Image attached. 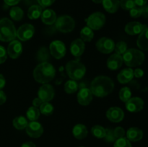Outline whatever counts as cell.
<instances>
[{
  "label": "cell",
  "instance_id": "1",
  "mask_svg": "<svg viewBox=\"0 0 148 147\" xmlns=\"http://www.w3.org/2000/svg\"><path fill=\"white\" fill-rule=\"evenodd\" d=\"M114 82L106 76H96L91 82L90 90L92 95L98 97H104L113 92Z\"/></svg>",
  "mask_w": 148,
  "mask_h": 147
},
{
  "label": "cell",
  "instance_id": "2",
  "mask_svg": "<svg viewBox=\"0 0 148 147\" xmlns=\"http://www.w3.org/2000/svg\"><path fill=\"white\" fill-rule=\"evenodd\" d=\"M55 68L51 63L46 61L39 63L33 71V77L35 80L43 84L50 82L55 77Z\"/></svg>",
  "mask_w": 148,
  "mask_h": 147
},
{
  "label": "cell",
  "instance_id": "3",
  "mask_svg": "<svg viewBox=\"0 0 148 147\" xmlns=\"http://www.w3.org/2000/svg\"><path fill=\"white\" fill-rule=\"evenodd\" d=\"M17 37V30L14 24L8 18L0 20V40L3 42H11Z\"/></svg>",
  "mask_w": 148,
  "mask_h": 147
},
{
  "label": "cell",
  "instance_id": "4",
  "mask_svg": "<svg viewBox=\"0 0 148 147\" xmlns=\"http://www.w3.org/2000/svg\"><path fill=\"white\" fill-rule=\"evenodd\" d=\"M123 61L129 67L140 66L145 61V54L141 50L136 48L127 49L122 55Z\"/></svg>",
  "mask_w": 148,
  "mask_h": 147
},
{
  "label": "cell",
  "instance_id": "5",
  "mask_svg": "<svg viewBox=\"0 0 148 147\" xmlns=\"http://www.w3.org/2000/svg\"><path fill=\"white\" fill-rule=\"evenodd\" d=\"M66 71L69 77L75 81L82 79L86 73V67L77 60L69 61L66 64Z\"/></svg>",
  "mask_w": 148,
  "mask_h": 147
},
{
  "label": "cell",
  "instance_id": "6",
  "mask_svg": "<svg viewBox=\"0 0 148 147\" xmlns=\"http://www.w3.org/2000/svg\"><path fill=\"white\" fill-rule=\"evenodd\" d=\"M55 27L62 33H71L75 27V21L71 16L62 15L56 19Z\"/></svg>",
  "mask_w": 148,
  "mask_h": 147
},
{
  "label": "cell",
  "instance_id": "7",
  "mask_svg": "<svg viewBox=\"0 0 148 147\" xmlns=\"http://www.w3.org/2000/svg\"><path fill=\"white\" fill-rule=\"evenodd\" d=\"M87 26L92 30H98L102 28L106 23V17L103 13L97 12L91 14L86 19Z\"/></svg>",
  "mask_w": 148,
  "mask_h": 147
},
{
  "label": "cell",
  "instance_id": "8",
  "mask_svg": "<svg viewBox=\"0 0 148 147\" xmlns=\"http://www.w3.org/2000/svg\"><path fill=\"white\" fill-rule=\"evenodd\" d=\"M95 46L99 52L104 54H108L114 50L115 43L110 37H103L97 41Z\"/></svg>",
  "mask_w": 148,
  "mask_h": 147
},
{
  "label": "cell",
  "instance_id": "9",
  "mask_svg": "<svg viewBox=\"0 0 148 147\" xmlns=\"http://www.w3.org/2000/svg\"><path fill=\"white\" fill-rule=\"evenodd\" d=\"M51 55L56 59H61L66 55V46L64 43L60 40H54L49 46Z\"/></svg>",
  "mask_w": 148,
  "mask_h": 147
},
{
  "label": "cell",
  "instance_id": "10",
  "mask_svg": "<svg viewBox=\"0 0 148 147\" xmlns=\"http://www.w3.org/2000/svg\"><path fill=\"white\" fill-rule=\"evenodd\" d=\"M55 91L53 86L49 84H43L38 89V97L40 98L43 102H49L52 100L54 97Z\"/></svg>",
  "mask_w": 148,
  "mask_h": 147
},
{
  "label": "cell",
  "instance_id": "11",
  "mask_svg": "<svg viewBox=\"0 0 148 147\" xmlns=\"http://www.w3.org/2000/svg\"><path fill=\"white\" fill-rule=\"evenodd\" d=\"M35 28L31 24H23L17 30V37L22 41H27L33 37Z\"/></svg>",
  "mask_w": 148,
  "mask_h": 147
},
{
  "label": "cell",
  "instance_id": "12",
  "mask_svg": "<svg viewBox=\"0 0 148 147\" xmlns=\"http://www.w3.org/2000/svg\"><path fill=\"white\" fill-rule=\"evenodd\" d=\"M26 133L30 137L38 138L42 135L43 133V128L40 122L37 121H30L25 128Z\"/></svg>",
  "mask_w": 148,
  "mask_h": 147
},
{
  "label": "cell",
  "instance_id": "13",
  "mask_svg": "<svg viewBox=\"0 0 148 147\" xmlns=\"http://www.w3.org/2000/svg\"><path fill=\"white\" fill-rule=\"evenodd\" d=\"M125 103L127 110L131 112H140L144 108V101L138 97H131Z\"/></svg>",
  "mask_w": 148,
  "mask_h": 147
},
{
  "label": "cell",
  "instance_id": "14",
  "mask_svg": "<svg viewBox=\"0 0 148 147\" xmlns=\"http://www.w3.org/2000/svg\"><path fill=\"white\" fill-rule=\"evenodd\" d=\"M106 118L113 122H119L124 118V112L119 107H111L107 110Z\"/></svg>",
  "mask_w": 148,
  "mask_h": 147
},
{
  "label": "cell",
  "instance_id": "15",
  "mask_svg": "<svg viewBox=\"0 0 148 147\" xmlns=\"http://www.w3.org/2000/svg\"><path fill=\"white\" fill-rule=\"evenodd\" d=\"M7 54L11 59H16L23 53V46L19 40H14L11 41L7 48Z\"/></svg>",
  "mask_w": 148,
  "mask_h": 147
},
{
  "label": "cell",
  "instance_id": "16",
  "mask_svg": "<svg viewBox=\"0 0 148 147\" xmlns=\"http://www.w3.org/2000/svg\"><path fill=\"white\" fill-rule=\"evenodd\" d=\"M92 95L90 89L88 88H82L79 89L77 93L78 103L83 106L88 105L92 100Z\"/></svg>",
  "mask_w": 148,
  "mask_h": 147
},
{
  "label": "cell",
  "instance_id": "17",
  "mask_svg": "<svg viewBox=\"0 0 148 147\" xmlns=\"http://www.w3.org/2000/svg\"><path fill=\"white\" fill-rule=\"evenodd\" d=\"M85 49V42L81 38H77L76 40H73L70 45L71 53L76 58L80 57L83 54Z\"/></svg>",
  "mask_w": 148,
  "mask_h": 147
},
{
  "label": "cell",
  "instance_id": "18",
  "mask_svg": "<svg viewBox=\"0 0 148 147\" xmlns=\"http://www.w3.org/2000/svg\"><path fill=\"white\" fill-rule=\"evenodd\" d=\"M145 27V24H143L139 22H130L126 24L124 30L128 35H136L140 34Z\"/></svg>",
  "mask_w": 148,
  "mask_h": 147
},
{
  "label": "cell",
  "instance_id": "19",
  "mask_svg": "<svg viewBox=\"0 0 148 147\" xmlns=\"http://www.w3.org/2000/svg\"><path fill=\"white\" fill-rule=\"evenodd\" d=\"M123 63V58L122 56L119 55L117 53L111 55L107 60V67L111 70H117L122 66Z\"/></svg>",
  "mask_w": 148,
  "mask_h": 147
},
{
  "label": "cell",
  "instance_id": "20",
  "mask_svg": "<svg viewBox=\"0 0 148 147\" xmlns=\"http://www.w3.org/2000/svg\"><path fill=\"white\" fill-rule=\"evenodd\" d=\"M134 78V70L132 68H126L121 70L117 76L118 82L121 84H127Z\"/></svg>",
  "mask_w": 148,
  "mask_h": 147
},
{
  "label": "cell",
  "instance_id": "21",
  "mask_svg": "<svg viewBox=\"0 0 148 147\" xmlns=\"http://www.w3.org/2000/svg\"><path fill=\"white\" fill-rule=\"evenodd\" d=\"M126 135H127V138L130 141L137 142L143 139V131L137 127H132L127 131Z\"/></svg>",
  "mask_w": 148,
  "mask_h": 147
},
{
  "label": "cell",
  "instance_id": "22",
  "mask_svg": "<svg viewBox=\"0 0 148 147\" xmlns=\"http://www.w3.org/2000/svg\"><path fill=\"white\" fill-rule=\"evenodd\" d=\"M40 18L45 24L51 25V24H54L57 17H56V14L53 10L46 9L44 11H43Z\"/></svg>",
  "mask_w": 148,
  "mask_h": 147
},
{
  "label": "cell",
  "instance_id": "23",
  "mask_svg": "<svg viewBox=\"0 0 148 147\" xmlns=\"http://www.w3.org/2000/svg\"><path fill=\"white\" fill-rule=\"evenodd\" d=\"M137 45L140 50H148V27L147 25L142 31V33L139 34Z\"/></svg>",
  "mask_w": 148,
  "mask_h": 147
},
{
  "label": "cell",
  "instance_id": "24",
  "mask_svg": "<svg viewBox=\"0 0 148 147\" xmlns=\"http://www.w3.org/2000/svg\"><path fill=\"white\" fill-rule=\"evenodd\" d=\"M88 131L87 127L83 124H77L72 129V134L78 140H82L86 138Z\"/></svg>",
  "mask_w": 148,
  "mask_h": 147
},
{
  "label": "cell",
  "instance_id": "25",
  "mask_svg": "<svg viewBox=\"0 0 148 147\" xmlns=\"http://www.w3.org/2000/svg\"><path fill=\"white\" fill-rule=\"evenodd\" d=\"M103 7L108 13L116 12L120 7V0H103Z\"/></svg>",
  "mask_w": 148,
  "mask_h": 147
},
{
  "label": "cell",
  "instance_id": "26",
  "mask_svg": "<svg viewBox=\"0 0 148 147\" xmlns=\"http://www.w3.org/2000/svg\"><path fill=\"white\" fill-rule=\"evenodd\" d=\"M43 8L40 6L34 4L29 7L27 10V17L30 20H36L41 16Z\"/></svg>",
  "mask_w": 148,
  "mask_h": 147
},
{
  "label": "cell",
  "instance_id": "27",
  "mask_svg": "<svg viewBox=\"0 0 148 147\" xmlns=\"http://www.w3.org/2000/svg\"><path fill=\"white\" fill-rule=\"evenodd\" d=\"M94 33L93 30L88 27V26L84 27L81 30L80 37L84 42H90L93 39Z\"/></svg>",
  "mask_w": 148,
  "mask_h": 147
},
{
  "label": "cell",
  "instance_id": "28",
  "mask_svg": "<svg viewBox=\"0 0 148 147\" xmlns=\"http://www.w3.org/2000/svg\"><path fill=\"white\" fill-rule=\"evenodd\" d=\"M13 126L17 130H23L27 127V118H25L23 116H18L16 117L14 120H13Z\"/></svg>",
  "mask_w": 148,
  "mask_h": 147
},
{
  "label": "cell",
  "instance_id": "29",
  "mask_svg": "<svg viewBox=\"0 0 148 147\" xmlns=\"http://www.w3.org/2000/svg\"><path fill=\"white\" fill-rule=\"evenodd\" d=\"M10 16L14 21H20L24 16V12L20 7H13L10 11Z\"/></svg>",
  "mask_w": 148,
  "mask_h": 147
},
{
  "label": "cell",
  "instance_id": "30",
  "mask_svg": "<svg viewBox=\"0 0 148 147\" xmlns=\"http://www.w3.org/2000/svg\"><path fill=\"white\" fill-rule=\"evenodd\" d=\"M40 114V110L34 106L30 107L26 112L27 119L30 121H36V120L38 119Z\"/></svg>",
  "mask_w": 148,
  "mask_h": 147
},
{
  "label": "cell",
  "instance_id": "31",
  "mask_svg": "<svg viewBox=\"0 0 148 147\" xmlns=\"http://www.w3.org/2000/svg\"><path fill=\"white\" fill-rule=\"evenodd\" d=\"M78 90V84L76 81H67L64 84V91L67 94H73Z\"/></svg>",
  "mask_w": 148,
  "mask_h": 147
},
{
  "label": "cell",
  "instance_id": "32",
  "mask_svg": "<svg viewBox=\"0 0 148 147\" xmlns=\"http://www.w3.org/2000/svg\"><path fill=\"white\" fill-rule=\"evenodd\" d=\"M91 133L97 138H103L106 133V128L100 125H95L91 128Z\"/></svg>",
  "mask_w": 148,
  "mask_h": 147
},
{
  "label": "cell",
  "instance_id": "33",
  "mask_svg": "<svg viewBox=\"0 0 148 147\" xmlns=\"http://www.w3.org/2000/svg\"><path fill=\"white\" fill-rule=\"evenodd\" d=\"M119 97L122 102H127L132 97L131 89L127 86L121 88L119 91Z\"/></svg>",
  "mask_w": 148,
  "mask_h": 147
},
{
  "label": "cell",
  "instance_id": "34",
  "mask_svg": "<svg viewBox=\"0 0 148 147\" xmlns=\"http://www.w3.org/2000/svg\"><path fill=\"white\" fill-rule=\"evenodd\" d=\"M40 112L44 115H51L53 112V107L49 102H43L40 106Z\"/></svg>",
  "mask_w": 148,
  "mask_h": 147
},
{
  "label": "cell",
  "instance_id": "35",
  "mask_svg": "<svg viewBox=\"0 0 148 147\" xmlns=\"http://www.w3.org/2000/svg\"><path fill=\"white\" fill-rule=\"evenodd\" d=\"M114 147H132V146L131 141H129L125 137H123L116 140Z\"/></svg>",
  "mask_w": 148,
  "mask_h": 147
},
{
  "label": "cell",
  "instance_id": "36",
  "mask_svg": "<svg viewBox=\"0 0 148 147\" xmlns=\"http://www.w3.org/2000/svg\"><path fill=\"white\" fill-rule=\"evenodd\" d=\"M127 50V45L125 42L120 41L118 42L116 44H115V47H114V50H115L116 53L119 55H123Z\"/></svg>",
  "mask_w": 148,
  "mask_h": 147
},
{
  "label": "cell",
  "instance_id": "37",
  "mask_svg": "<svg viewBox=\"0 0 148 147\" xmlns=\"http://www.w3.org/2000/svg\"><path fill=\"white\" fill-rule=\"evenodd\" d=\"M120 7L124 10L130 11L134 7H136L134 0H120Z\"/></svg>",
  "mask_w": 148,
  "mask_h": 147
},
{
  "label": "cell",
  "instance_id": "38",
  "mask_svg": "<svg viewBox=\"0 0 148 147\" xmlns=\"http://www.w3.org/2000/svg\"><path fill=\"white\" fill-rule=\"evenodd\" d=\"M103 138H105V141L108 143L115 142L116 138L114 134V130L111 128H106V133Z\"/></svg>",
  "mask_w": 148,
  "mask_h": 147
},
{
  "label": "cell",
  "instance_id": "39",
  "mask_svg": "<svg viewBox=\"0 0 148 147\" xmlns=\"http://www.w3.org/2000/svg\"><path fill=\"white\" fill-rule=\"evenodd\" d=\"M130 16L133 18H138L142 16V7H134L132 10H130Z\"/></svg>",
  "mask_w": 148,
  "mask_h": 147
},
{
  "label": "cell",
  "instance_id": "40",
  "mask_svg": "<svg viewBox=\"0 0 148 147\" xmlns=\"http://www.w3.org/2000/svg\"><path fill=\"white\" fill-rule=\"evenodd\" d=\"M114 131L116 139L120 138H123V137H124V135H125V131H124V129L122 127H116V128L114 130Z\"/></svg>",
  "mask_w": 148,
  "mask_h": 147
},
{
  "label": "cell",
  "instance_id": "41",
  "mask_svg": "<svg viewBox=\"0 0 148 147\" xmlns=\"http://www.w3.org/2000/svg\"><path fill=\"white\" fill-rule=\"evenodd\" d=\"M7 59V52L5 48L0 46V64L4 63Z\"/></svg>",
  "mask_w": 148,
  "mask_h": 147
},
{
  "label": "cell",
  "instance_id": "42",
  "mask_svg": "<svg viewBox=\"0 0 148 147\" xmlns=\"http://www.w3.org/2000/svg\"><path fill=\"white\" fill-rule=\"evenodd\" d=\"M55 1L56 0H37L39 6H40L42 8H46V7L52 5Z\"/></svg>",
  "mask_w": 148,
  "mask_h": 147
},
{
  "label": "cell",
  "instance_id": "43",
  "mask_svg": "<svg viewBox=\"0 0 148 147\" xmlns=\"http://www.w3.org/2000/svg\"><path fill=\"white\" fill-rule=\"evenodd\" d=\"M143 75H144V71L143 69H136L134 71V76H135L136 78H141L143 77Z\"/></svg>",
  "mask_w": 148,
  "mask_h": 147
},
{
  "label": "cell",
  "instance_id": "44",
  "mask_svg": "<svg viewBox=\"0 0 148 147\" xmlns=\"http://www.w3.org/2000/svg\"><path fill=\"white\" fill-rule=\"evenodd\" d=\"M6 100H7V96H6V94L1 89V90H0V105L5 103Z\"/></svg>",
  "mask_w": 148,
  "mask_h": 147
},
{
  "label": "cell",
  "instance_id": "45",
  "mask_svg": "<svg viewBox=\"0 0 148 147\" xmlns=\"http://www.w3.org/2000/svg\"><path fill=\"white\" fill-rule=\"evenodd\" d=\"M147 0H134V3L137 7H143L147 4Z\"/></svg>",
  "mask_w": 148,
  "mask_h": 147
},
{
  "label": "cell",
  "instance_id": "46",
  "mask_svg": "<svg viewBox=\"0 0 148 147\" xmlns=\"http://www.w3.org/2000/svg\"><path fill=\"white\" fill-rule=\"evenodd\" d=\"M142 16L145 18L148 19V5H145L142 7Z\"/></svg>",
  "mask_w": 148,
  "mask_h": 147
},
{
  "label": "cell",
  "instance_id": "47",
  "mask_svg": "<svg viewBox=\"0 0 148 147\" xmlns=\"http://www.w3.org/2000/svg\"><path fill=\"white\" fill-rule=\"evenodd\" d=\"M42 103H43V101L38 97L35 98V99L33 100V106L36 107V108H38V107H40Z\"/></svg>",
  "mask_w": 148,
  "mask_h": 147
},
{
  "label": "cell",
  "instance_id": "48",
  "mask_svg": "<svg viewBox=\"0 0 148 147\" xmlns=\"http://www.w3.org/2000/svg\"><path fill=\"white\" fill-rule=\"evenodd\" d=\"M4 3L8 6H14L18 4L20 0H4Z\"/></svg>",
  "mask_w": 148,
  "mask_h": 147
},
{
  "label": "cell",
  "instance_id": "49",
  "mask_svg": "<svg viewBox=\"0 0 148 147\" xmlns=\"http://www.w3.org/2000/svg\"><path fill=\"white\" fill-rule=\"evenodd\" d=\"M5 84H6L5 78H4V76H3L2 74H0V90L2 89L4 87Z\"/></svg>",
  "mask_w": 148,
  "mask_h": 147
},
{
  "label": "cell",
  "instance_id": "50",
  "mask_svg": "<svg viewBox=\"0 0 148 147\" xmlns=\"http://www.w3.org/2000/svg\"><path fill=\"white\" fill-rule=\"evenodd\" d=\"M21 147H36L35 144H33L31 141H27V142L24 143L23 145L21 146Z\"/></svg>",
  "mask_w": 148,
  "mask_h": 147
},
{
  "label": "cell",
  "instance_id": "51",
  "mask_svg": "<svg viewBox=\"0 0 148 147\" xmlns=\"http://www.w3.org/2000/svg\"><path fill=\"white\" fill-rule=\"evenodd\" d=\"M92 1L95 4H101L103 2V0H92Z\"/></svg>",
  "mask_w": 148,
  "mask_h": 147
},
{
  "label": "cell",
  "instance_id": "52",
  "mask_svg": "<svg viewBox=\"0 0 148 147\" xmlns=\"http://www.w3.org/2000/svg\"><path fill=\"white\" fill-rule=\"evenodd\" d=\"M80 147H83V146H80Z\"/></svg>",
  "mask_w": 148,
  "mask_h": 147
}]
</instances>
